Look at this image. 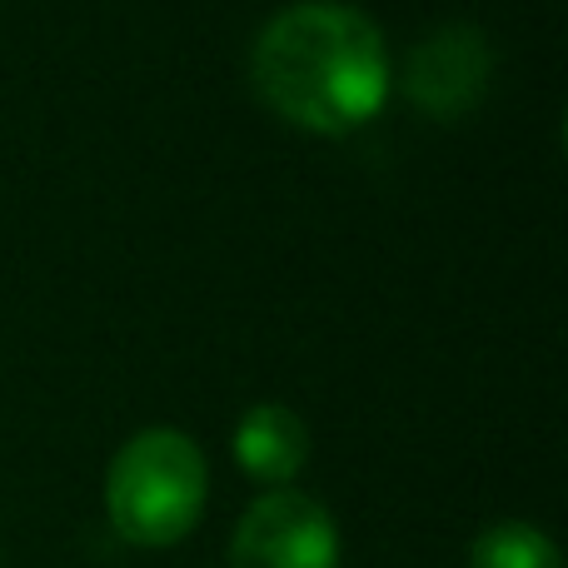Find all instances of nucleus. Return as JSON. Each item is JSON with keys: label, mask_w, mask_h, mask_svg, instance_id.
<instances>
[{"label": "nucleus", "mask_w": 568, "mask_h": 568, "mask_svg": "<svg viewBox=\"0 0 568 568\" xmlns=\"http://www.w3.org/2000/svg\"><path fill=\"white\" fill-rule=\"evenodd\" d=\"M250 80L280 120L310 135H349L384 110L394 65L379 20L359 6L294 0L255 36Z\"/></svg>", "instance_id": "nucleus-1"}, {"label": "nucleus", "mask_w": 568, "mask_h": 568, "mask_svg": "<svg viewBox=\"0 0 568 568\" xmlns=\"http://www.w3.org/2000/svg\"><path fill=\"white\" fill-rule=\"evenodd\" d=\"M210 499V464L180 429H140L120 444L105 474V514L140 549H170L200 524Z\"/></svg>", "instance_id": "nucleus-2"}, {"label": "nucleus", "mask_w": 568, "mask_h": 568, "mask_svg": "<svg viewBox=\"0 0 568 568\" xmlns=\"http://www.w3.org/2000/svg\"><path fill=\"white\" fill-rule=\"evenodd\" d=\"M230 568H339V524L300 489H270L240 514Z\"/></svg>", "instance_id": "nucleus-3"}, {"label": "nucleus", "mask_w": 568, "mask_h": 568, "mask_svg": "<svg viewBox=\"0 0 568 568\" xmlns=\"http://www.w3.org/2000/svg\"><path fill=\"white\" fill-rule=\"evenodd\" d=\"M489 70V45L479 40L474 26H444L414 50L409 90L429 115H459L484 85Z\"/></svg>", "instance_id": "nucleus-4"}, {"label": "nucleus", "mask_w": 568, "mask_h": 568, "mask_svg": "<svg viewBox=\"0 0 568 568\" xmlns=\"http://www.w3.org/2000/svg\"><path fill=\"white\" fill-rule=\"evenodd\" d=\"M310 459V429L284 404H255L235 429V464L260 484L290 489V479Z\"/></svg>", "instance_id": "nucleus-5"}, {"label": "nucleus", "mask_w": 568, "mask_h": 568, "mask_svg": "<svg viewBox=\"0 0 568 568\" xmlns=\"http://www.w3.org/2000/svg\"><path fill=\"white\" fill-rule=\"evenodd\" d=\"M469 564L474 568H564L549 534L534 529V524H519V519L484 529L479 539H474Z\"/></svg>", "instance_id": "nucleus-6"}]
</instances>
